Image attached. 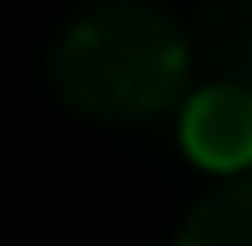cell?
I'll return each mask as SVG.
<instances>
[{"label": "cell", "instance_id": "obj_2", "mask_svg": "<svg viewBox=\"0 0 252 246\" xmlns=\"http://www.w3.org/2000/svg\"><path fill=\"white\" fill-rule=\"evenodd\" d=\"M180 140L190 151V163L224 173H252V95L235 84H207L185 101L180 118Z\"/></svg>", "mask_w": 252, "mask_h": 246}, {"label": "cell", "instance_id": "obj_1", "mask_svg": "<svg viewBox=\"0 0 252 246\" xmlns=\"http://www.w3.org/2000/svg\"><path fill=\"white\" fill-rule=\"evenodd\" d=\"M190 79V39L162 6L107 0L62 28L51 51V84L79 118L146 123L180 101Z\"/></svg>", "mask_w": 252, "mask_h": 246}, {"label": "cell", "instance_id": "obj_3", "mask_svg": "<svg viewBox=\"0 0 252 246\" xmlns=\"http://www.w3.org/2000/svg\"><path fill=\"white\" fill-rule=\"evenodd\" d=\"M196 56L213 84H235L252 95V0H202Z\"/></svg>", "mask_w": 252, "mask_h": 246}, {"label": "cell", "instance_id": "obj_4", "mask_svg": "<svg viewBox=\"0 0 252 246\" xmlns=\"http://www.w3.org/2000/svg\"><path fill=\"white\" fill-rule=\"evenodd\" d=\"M180 246H252V173L213 185L185 213Z\"/></svg>", "mask_w": 252, "mask_h": 246}]
</instances>
